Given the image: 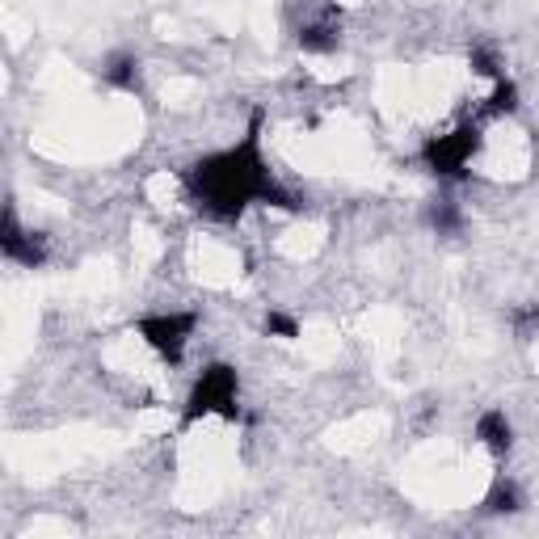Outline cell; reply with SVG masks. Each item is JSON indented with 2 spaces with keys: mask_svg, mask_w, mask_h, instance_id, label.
I'll return each instance as SVG.
<instances>
[{
  "mask_svg": "<svg viewBox=\"0 0 539 539\" xmlns=\"http://www.w3.org/2000/svg\"><path fill=\"white\" fill-rule=\"evenodd\" d=\"M270 169L257 148V123L249 135L228 152L203 156L186 169V190L198 203V211H207L215 219H236L249 203H262V194L270 190Z\"/></svg>",
  "mask_w": 539,
  "mask_h": 539,
  "instance_id": "6da1fadb",
  "label": "cell"
},
{
  "mask_svg": "<svg viewBox=\"0 0 539 539\" xmlns=\"http://www.w3.org/2000/svg\"><path fill=\"white\" fill-rule=\"evenodd\" d=\"M476 148H481V131L468 123V127H455V131H447V135L426 139L422 161H426L438 177H464V169H468V161L476 156Z\"/></svg>",
  "mask_w": 539,
  "mask_h": 539,
  "instance_id": "3957f363",
  "label": "cell"
},
{
  "mask_svg": "<svg viewBox=\"0 0 539 539\" xmlns=\"http://www.w3.org/2000/svg\"><path fill=\"white\" fill-rule=\"evenodd\" d=\"M266 333H274V337H299V325L291 321V316H283V312H270L266 316Z\"/></svg>",
  "mask_w": 539,
  "mask_h": 539,
  "instance_id": "8fae6325",
  "label": "cell"
},
{
  "mask_svg": "<svg viewBox=\"0 0 539 539\" xmlns=\"http://www.w3.org/2000/svg\"><path fill=\"white\" fill-rule=\"evenodd\" d=\"M472 72H476V76H489V81H502V72H497V64H493L489 51H476V55H472Z\"/></svg>",
  "mask_w": 539,
  "mask_h": 539,
  "instance_id": "7c38bea8",
  "label": "cell"
},
{
  "mask_svg": "<svg viewBox=\"0 0 539 539\" xmlns=\"http://www.w3.org/2000/svg\"><path fill=\"white\" fill-rule=\"evenodd\" d=\"M430 219H434V228H443V232H451V228L459 224V215H455L451 203H438V207L430 211Z\"/></svg>",
  "mask_w": 539,
  "mask_h": 539,
  "instance_id": "4fadbf2b",
  "label": "cell"
},
{
  "mask_svg": "<svg viewBox=\"0 0 539 539\" xmlns=\"http://www.w3.org/2000/svg\"><path fill=\"white\" fill-rule=\"evenodd\" d=\"M241 384H236V367L228 363H211L203 375H198V384L190 388V401H186V417H182V426H194L198 417H207V413H219V417H228V422H236L241 417Z\"/></svg>",
  "mask_w": 539,
  "mask_h": 539,
  "instance_id": "7a4b0ae2",
  "label": "cell"
},
{
  "mask_svg": "<svg viewBox=\"0 0 539 539\" xmlns=\"http://www.w3.org/2000/svg\"><path fill=\"white\" fill-rule=\"evenodd\" d=\"M102 76L114 89H135L139 85V59L135 55H114V59H106Z\"/></svg>",
  "mask_w": 539,
  "mask_h": 539,
  "instance_id": "52a82bcc",
  "label": "cell"
},
{
  "mask_svg": "<svg viewBox=\"0 0 539 539\" xmlns=\"http://www.w3.org/2000/svg\"><path fill=\"white\" fill-rule=\"evenodd\" d=\"M299 47L304 51H333L337 47V22L333 17H325V22H312L299 30Z\"/></svg>",
  "mask_w": 539,
  "mask_h": 539,
  "instance_id": "ba28073f",
  "label": "cell"
},
{
  "mask_svg": "<svg viewBox=\"0 0 539 539\" xmlns=\"http://www.w3.org/2000/svg\"><path fill=\"white\" fill-rule=\"evenodd\" d=\"M518 110V89L510 81H497L489 97V114H514Z\"/></svg>",
  "mask_w": 539,
  "mask_h": 539,
  "instance_id": "30bf717a",
  "label": "cell"
},
{
  "mask_svg": "<svg viewBox=\"0 0 539 539\" xmlns=\"http://www.w3.org/2000/svg\"><path fill=\"white\" fill-rule=\"evenodd\" d=\"M139 337L165 358V363H182L186 354V342L194 333V316L190 312H169V316H144V321L135 325Z\"/></svg>",
  "mask_w": 539,
  "mask_h": 539,
  "instance_id": "277c9868",
  "label": "cell"
},
{
  "mask_svg": "<svg viewBox=\"0 0 539 539\" xmlns=\"http://www.w3.org/2000/svg\"><path fill=\"white\" fill-rule=\"evenodd\" d=\"M476 438H481V443H485L493 455H506L510 443H514V430H510V422H506V413H502V409L481 413V422H476Z\"/></svg>",
  "mask_w": 539,
  "mask_h": 539,
  "instance_id": "8992f818",
  "label": "cell"
},
{
  "mask_svg": "<svg viewBox=\"0 0 539 539\" xmlns=\"http://www.w3.org/2000/svg\"><path fill=\"white\" fill-rule=\"evenodd\" d=\"M0 249H5L9 262L17 266H43L47 262V241L38 232H26L22 224H17V211L9 207L5 211V228H0Z\"/></svg>",
  "mask_w": 539,
  "mask_h": 539,
  "instance_id": "5b68a950",
  "label": "cell"
},
{
  "mask_svg": "<svg viewBox=\"0 0 539 539\" xmlns=\"http://www.w3.org/2000/svg\"><path fill=\"white\" fill-rule=\"evenodd\" d=\"M485 510L489 514H514V510H523V506H518V489L510 481H497L489 489V497H485Z\"/></svg>",
  "mask_w": 539,
  "mask_h": 539,
  "instance_id": "9c48e42d",
  "label": "cell"
}]
</instances>
